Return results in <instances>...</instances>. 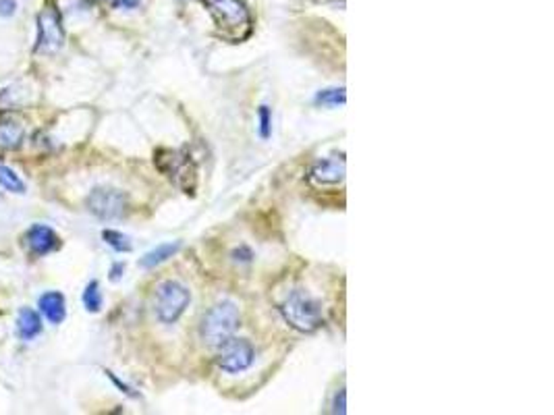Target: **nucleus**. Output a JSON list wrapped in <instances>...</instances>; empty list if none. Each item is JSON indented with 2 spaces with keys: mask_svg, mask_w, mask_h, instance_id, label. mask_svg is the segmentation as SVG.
<instances>
[{
  "mask_svg": "<svg viewBox=\"0 0 554 415\" xmlns=\"http://www.w3.org/2000/svg\"><path fill=\"white\" fill-rule=\"evenodd\" d=\"M280 314L287 324L299 332H313L322 326V305L306 291H293L280 305Z\"/></svg>",
  "mask_w": 554,
  "mask_h": 415,
  "instance_id": "obj_1",
  "label": "nucleus"
},
{
  "mask_svg": "<svg viewBox=\"0 0 554 415\" xmlns=\"http://www.w3.org/2000/svg\"><path fill=\"white\" fill-rule=\"evenodd\" d=\"M239 328V310L233 301H222L210 308L202 320V339L208 347H220Z\"/></svg>",
  "mask_w": 554,
  "mask_h": 415,
  "instance_id": "obj_2",
  "label": "nucleus"
},
{
  "mask_svg": "<svg viewBox=\"0 0 554 415\" xmlns=\"http://www.w3.org/2000/svg\"><path fill=\"white\" fill-rule=\"evenodd\" d=\"M189 291L177 281H164L156 287L154 293V312L160 322L173 324L183 316L189 305Z\"/></svg>",
  "mask_w": 554,
  "mask_h": 415,
  "instance_id": "obj_3",
  "label": "nucleus"
},
{
  "mask_svg": "<svg viewBox=\"0 0 554 415\" xmlns=\"http://www.w3.org/2000/svg\"><path fill=\"white\" fill-rule=\"evenodd\" d=\"M37 37H35V52H59L64 44V28H62L61 13L54 6H46L37 13Z\"/></svg>",
  "mask_w": 554,
  "mask_h": 415,
  "instance_id": "obj_4",
  "label": "nucleus"
},
{
  "mask_svg": "<svg viewBox=\"0 0 554 415\" xmlns=\"http://www.w3.org/2000/svg\"><path fill=\"white\" fill-rule=\"evenodd\" d=\"M204 4L208 6L216 25L222 32H241V30H247L251 23L249 11L239 0H204Z\"/></svg>",
  "mask_w": 554,
  "mask_h": 415,
  "instance_id": "obj_5",
  "label": "nucleus"
},
{
  "mask_svg": "<svg viewBox=\"0 0 554 415\" xmlns=\"http://www.w3.org/2000/svg\"><path fill=\"white\" fill-rule=\"evenodd\" d=\"M253 347L251 343L246 339H229L218 347V355H216V363L220 370L229 372V374H239L246 372L247 368L253 363Z\"/></svg>",
  "mask_w": 554,
  "mask_h": 415,
  "instance_id": "obj_6",
  "label": "nucleus"
},
{
  "mask_svg": "<svg viewBox=\"0 0 554 415\" xmlns=\"http://www.w3.org/2000/svg\"><path fill=\"white\" fill-rule=\"evenodd\" d=\"M88 210L100 221H115L121 218L127 208V197L123 192L112 187H96L88 195Z\"/></svg>",
  "mask_w": 554,
  "mask_h": 415,
  "instance_id": "obj_7",
  "label": "nucleus"
},
{
  "mask_svg": "<svg viewBox=\"0 0 554 415\" xmlns=\"http://www.w3.org/2000/svg\"><path fill=\"white\" fill-rule=\"evenodd\" d=\"M25 243H28V247H30V252L33 256H48V254L59 250L61 239H59V235L50 226L33 224V226H30V230L25 233Z\"/></svg>",
  "mask_w": 554,
  "mask_h": 415,
  "instance_id": "obj_8",
  "label": "nucleus"
},
{
  "mask_svg": "<svg viewBox=\"0 0 554 415\" xmlns=\"http://www.w3.org/2000/svg\"><path fill=\"white\" fill-rule=\"evenodd\" d=\"M309 179L318 185H337L345 179V156H330V158L318 160L311 170Z\"/></svg>",
  "mask_w": 554,
  "mask_h": 415,
  "instance_id": "obj_9",
  "label": "nucleus"
},
{
  "mask_svg": "<svg viewBox=\"0 0 554 415\" xmlns=\"http://www.w3.org/2000/svg\"><path fill=\"white\" fill-rule=\"evenodd\" d=\"M37 305H40V312L44 314V318L48 320L50 324H61L67 316V301H64V295L59 291L44 293L40 297Z\"/></svg>",
  "mask_w": 554,
  "mask_h": 415,
  "instance_id": "obj_10",
  "label": "nucleus"
},
{
  "mask_svg": "<svg viewBox=\"0 0 554 415\" xmlns=\"http://www.w3.org/2000/svg\"><path fill=\"white\" fill-rule=\"evenodd\" d=\"M25 135V127L17 119H2L0 121V150H15L21 146Z\"/></svg>",
  "mask_w": 554,
  "mask_h": 415,
  "instance_id": "obj_11",
  "label": "nucleus"
},
{
  "mask_svg": "<svg viewBox=\"0 0 554 415\" xmlns=\"http://www.w3.org/2000/svg\"><path fill=\"white\" fill-rule=\"evenodd\" d=\"M17 332L23 341H33L42 332V318L31 308H23L17 320Z\"/></svg>",
  "mask_w": 554,
  "mask_h": 415,
  "instance_id": "obj_12",
  "label": "nucleus"
},
{
  "mask_svg": "<svg viewBox=\"0 0 554 415\" xmlns=\"http://www.w3.org/2000/svg\"><path fill=\"white\" fill-rule=\"evenodd\" d=\"M179 243H162V245H158L156 250L152 252H148L146 256L139 259V264H142V268H156V266H160L162 262H166L168 257H173L177 252H179Z\"/></svg>",
  "mask_w": 554,
  "mask_h": 415,
  "instance_id": "obj_13",
  "label": "nucleus"
},
{
  "mask_svg": "<svg viewBox=\"0 0 554 415\" xmlns=\"http://www.w3.org/2000/svg\"><path fill=\"white\" fill-rule=\"evenodd\" d=\"M0 187H4L6 192L11 193H25L23 179H21L13 168H8V166L2 164V162H0Z\"/></svg>",
  "mask_w": 554,
  "mask_h": 415,
  "instance_id": "obj_14",
  "label": "nucleus"
},
{
  "mask_svg": "<svg viewBox=\"0 0 554 415\" xmlns=\"http://www.w3.org/2000/svg\"><path fill=\"white\" fill-rule=\"evenodd\" d=\"M102 239L115 250V252H119V254H127V252H131L133 250V245H131V241H129V237L123 235V233H119V230H112V228H106V230H102Z\"/></svg>",
  "mask_w": 554,
  "mask_h": 415,
  "instance_id": "obj_15",
  "label": "nucleus"
},
{
  "mask_svg": "<svg viewBox=\"0 0 554 415\" xmlns=\"http://www.w3.org/2000/svg\"><path fill=\"white\" fill-rule=\"evenodd\" d=\"M83 305H86V310L88 312H92V314H98L100 310H102V293H100V285L92 281L86 291H83Z\"/></svg>",
  "mask_w": 554,
  "mask_h": 415,
  "instance_id": "obj_16",
  "label": "nucleus"
},
{
  "mask_svg": "<svg viewBox=\"0 0 554 415\" xmlns=\"http://www.w3.org/2000/svg\"><path fill=\"white\" fill-rule=\"evenodd\" d=\"M347 100V94H345V88H335V90H322L318 96H316V102L322 104V106H342Z\"/></svg>",
  "mask_w": 554,
  "mask_h": 415,
  "instance_id": "obj_17",
  "label": "nucleus"
},
{
  "mask_svg": "<svg viewBox=\"0 0 554 415\" xmlns=\"http://www.w3.org/2000/svg\"><path fill=\"white\" fill-rule=\"evenodd\" d=\"M270 108L268 106H262L260 108V135L264 137V139H268L270 137Z\"/></svg>",
  "mask_w": 554,
  "mask_h": 415,
  "instance_id": "obj_18",
  "label": "nucleus"
},
{
  "mask_svg": "<svg viewBox=\"0 0 554 415\" xmlns=\"http://www.w3.org/2000/svg\"><path fill=\"white\" fill-rule=\"evenodd\" d=\"M345 397H347V392H345V388H340V392L337 394L335 403H333V414H347V409H345Z\"/></svg>",
  "mask_w": 554,
  "mask_h": 415,
  "instance_id": "obj_19",
  "label": "nucleus"
},
{
  "mask_svg": "<svg viewBox=\"0 0 554 415\" xmlns=\"http://www.w3.org/2000/svg\"><path fill=\"white\" fill-rule=\"evenodd\" d=\"M17 8L15 0H0V17H11Z\"/></svg>",
  "mask_w": 554,
  "mask_h": 415,
  "instance_id": "obj_20",
  "label": "nucleus"
},
{
  "mask_svg": "<svg viewBox=\"0 0 554 415\" xmlns=\"http://www.w3.org/2000/svg\"><path fill=\"white\" fill-rule=\"evenodd\" d=\"M142 0H110L112 6H123V8H135Z\"/></svg>",
  "mask_w": 554,
  "mask_h": 415,
  "instance_id": "obj_21",
  "label": "nucleus"
},
{
  "mask_svg": "<svg viewBox=\"0 0 554 415\" xmlns=\"http://www.w3.org/2000/svg\"><path fill=\"white\" fill-rule=\"evenodd\" d=\"M123 270H125L123 264H115L112 270H110V281H119V279L123 276Z\"/></svg>",
  "mask_w": 554,
  "mask_h": 415,
  "instance_id": "obj_22",
  "label": "nucleus"
},
{
  "mask_svg": "<svg viewBox=\"0 0 554 415\" xmlns=\"http://www.w3.org/2000/svg\"><path fill=\"white\" fill-rule=\"evenodd\" d=\"M98 2H110V0H98Z\"/></svg>",
  "mask_w": 554,
  "mask_h": 415,
  "instance_id": "obj_23",
  "label": "nucleus"
}]
</instances>
